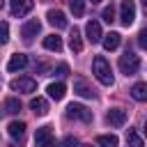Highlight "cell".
Wrapping results in <instances>:
<instances>
[{
  "label": "cell",
  "instance_id": "8",
  "mask_svg": "<svg viewBox=\"0 0 147 147\" xmlns=\"http://www.w3.org/2000/svg\"><path fill=\"white\" fill-rule=\"evenodd\" d=\"M32 0H11V5H9V9H11V16H25V14H30L32 11Z\"/></svg>",
  "mask_w": 147,
  "mask_h": 147
},
{
  "label": "cell",
  "instance_id": "23",
  "mask_svg": "<svg viewBox=\"0 0 147 147\" xmlns=\"http://www.w3.org/2000/svg\"><path fill=\"white\" fill-rule=\"evenodd\" d=\"M5 113H9V115L21 113V101H18V99H7V101H5Z\"/></svg>",
  "mask_w": 147,
  "mask_h": 147
},
{
  "label": "cell",
  "instance_id": "24",
  "mask_svg": "<svg viewBox=\"0 0 147 147\" xmlns=\"http://www.w3.org/2000/svg\"><path fill=\"white\" fill-rule=\"evenodd\" d=\"M69 7H71V11H74V16H83V11H85V2H83V0H71Z\"/></svg>",
  "mask_w": 147,
  "mask_h": 147
},
{
  "label": "cell",
  "instance_id": "7",
  "mask_svg": "<svg viewBox=\"0 0 147 147\" xmlns=\"http://www.w3.org/2000/svg\"><path fill=\"white\" fill-rule=\"evenodd\" d=\"M39 30H41V23H39L37 18H30V21L21 28V37H23L25 41H32V39L39 34Z\"/></svg>",
  "mask_w": 147,
  "mask_h": 147
},
{
  "label": "cell",
  "instance_id": "10",
  "mask_svg": "<svg viewBox=\"0 0 147 147\" xmlns=\"http://www.w3.org/2000/svg\"><path fill=\"white\" fill-rule=\"evenodd\" d=\"M46 18H48V23H51L53 28H57V30L67 28V16H64V11H60V9H51V11L46 14Z\"/></svg>",
  "mask_w": 147,
  "mask_h": 147
},
{
  "label": "cell",
  "instance_id": "31",
  "mask_svg": "<svg viewBox=\"0 0 147 147\" xmlns=\"http://www.w3.org/2000/svg\"><path fill=\"white\" fill-rule=\"evenodd\" d=\"M96 2H101V0H92V5H96Z\"/></svg>",
  "mask_w": 147,
  "mask_h": 147
},
{
  "label": "cell",
  "instance_id": "21",
  "mask_svg": "<svg viewBox=\"0 0 147 147\" xmlns=\"http://www.w3.org/2000/svg\"><path fill=\"white\" fill-rule=\"evenodd\" d=\"M126 142H129V147H145V142H142V138H140V133L136 129L126 131Z\"/></svg>",
  "mask_w": 147,
  "mask_h": 147
},
{
  "label": "cell",
  "instance_id": "15",
  "mask_svg": "<svg viewBox=\"0 0 147 147\" xmlns=\"http://www.w3.org/2000/svg\"><path fill=\"white\" fill-rule=\"evenodd\" d=\"M30 110H32L34 115H39V117H41V115H46V113H48V101H46V99H41V96H34V99L30 101Z\"/></svg>",
  "mask_w": 147,
  "mask_h": 147
},
{
  "label": "cell",
  "instance_id": "22",
  "mask_svg": "<svg viewBox=\"0 0 147 147\" xmlns=\"http://www.w3.org/2000/svg\"><path fill=\"white\" fill-rule=\"evenodd\" d=\"M96 145L99 147H117V136H99L96 138Z\"/></svg>",
  "mask_w": 147,
  "mask_h": 147
},
{
  "label": "cell",
  "instance_id": "17",
  "mask_svg": "<svg viewBox=\"0 0 147 147\" xmlns=\"http://www.w3.org/2000/svg\"><path fill=\"white\" fill-rule=\"evenodd\" d=\"M44 48H46V51H55V53H60V51H62V37H57V34H48V37H44Z\"/></svg>",
  "mask_w": 147,
  "mask_h": 147
},
{
  "label": "cell",
  "instance_id": "6",
  "mask_svg": "<svg viewBox=\"0 0 147 147\" xmlns=\"http://www.w3.org/2000/svg\"><path fill=\"white\" fill-rule=\"evenodd\" d=\"M119 21H122L124 28H129L136 21V5H133V0H122V5H119Z\"/></svg>",
  "mask_w": 147,
  "mask_h": 147
},
{
  "label": "cell",
  "instance_id": "29",
  "mask_svg": "<svg viewBox=\"0 0 147 147\" xmlns=\"http://www.w3.org/2000/svg\"><path fill=\"white\" fill-rule=\"evenodd\" d=\"M67 74H69V67L67 64H60L57 67V76H67Z\"/></svg>",
  "mask_w": 147,
  "mask_h": 147
},
{
  "label": "cell",
  "instance_id": "19",
  "mask_svg": "<svg viewBox=\"0 0 147 147\" xmlns=\"http://www.w3.org/2000/svg\"><path fill=\"white\" fill-rule=\"evenodd\" d=\"M69 48H71L74 53H80V51H83V39H80L78 28H74V30H71V34H69Z\"/></svg>",
  "mask_w": 147,
  "mask_h": 147
},
{
  "label": "cell",
  "instance_id": "32",
  "mask_svg": "<svg viewBox=\"0 0 147 147\" xmlns=\"http://www.w3.org/2000/svg\"><path fill=\"white\" fill-rule=\"evenodd\" d=\"M85 147H92V145H85Z\"/></svg>",
  "mask_w": 147,
  "mask_h": 147
},
{
  "label": "cell",
  "instance_id": "28",
  "mask_svg": "<svg viewBox=\"0 0 147 147\" xmlns=\"http://www.w3.org/2000/svg\"><path fill=\"white\" fill-rule=\"evenodd\" d=\"M138 44H140V48H145V46H147V30H142V32L138 34Z\"/></svg>",
  "mask_w": 147,
  "mask_h": 147
},
{
  "label": "cell",
  "instance_id": "26",
  "mask_svg": "<svg viewBox=\"0 0 147 147\" xmlns=\"http://www.w3.org/2000/svg\"><path fill=\"white\" fill-rule=\"evenodd\" d=\"M7 41H9V25L0 21V44H7Z\"/></svg>",
  "mask_w": 147,
  "mask_h": 147
},
{
  "label": "cell",
  "instance_id": "20",
  "mask_svg": "<svg viewBox=\"0 0 147 147\" xmlns=\"http://www.w3.org/2000/svg\"><path fill=\"white\" fill-rule=\"evenodd\" d=\"M131 96H133L136 101H145V99H147V85H145V83H136V85L131 87Z\"/></svg>",
  "mask_w": 147,
  "mask_h": 147
},
{
  "label": "cell",
  "instance_id": "30",
  "mask_svg": "<svg viewBox=\"0 0 147 147\" xmlns=\"http://www.w3.org/2000/svg\"><path fill=\"white\" fill-rule=\"evenodd\" d=\"M2 7H5V0H0V9H2Z\"/></svg>",
  "mask_w": 147,
  "mask_h": 147
},
{
  "label": "cell",
  "instance_id": "2",
  "mask_svg": "<svg viewBox=\"0 0 147 147\" xmlns=\"http://www.w3.org/2000/svg\"><path fill=\"white\" fill-rule=\"evenodd\" d=\"M119 69H122L124 76H133V74H138V69H140V57H138L136 53L126 51V53L119 57Z\"/></svg>",
  "mask_w": 147,
  "mask_h": 147
},
{
  "label": "cell",
  "instance_id": "9",
  "mask_svg": "<svg viewBox=\"0 0 147 147\" xmlns=\"http://www.w3.org/2000/svg\"><path fill=\"white\" fill-rule=\"evenodd\" d=\"M106 122H108L110 126H124V122H126V110H122V108H110L108 115H106Z\"/></svg>",
  "mask_w": 147,
  "mask_h": 147
},
{
  "label": "cell",
  "instance_id": "4",
  "mask_svg": "<svg viewBox=\"0 0 147 147\" xmlns=\"http://www.w3.org/2000/svg\"><path fill=\"white\" fill-rule=\"evenodd\" d=\"M67 117L78 119V122H92V110H87L83 103H69L67 106Z\"/></svg>",
  "mask_w": 147,
  "mask_h": 147
},
{
  "label": "cell",
  "instance_id": "12",
  "mask_svg": "<svg viewBox=\"0 0 147 147\" xmlns=\"http://www.w3.org/2000/svg\"><path fill=\"white\" fill-rule=\"evenodd\" d=\"M74 92H76V94H80V96H85V99H94V96H96V94H94V90H92L83 78H76V80H74Z\"/></svg>",
  "mask_w": 147,
  "mask_h": 147
},
{
  "label": "cell",
  "instance_id": "25",
  "mask_svg": "<svg viewBox=\"0 0 147 147\" xmlns=\"http://www.w3.org/2000/svg\"><path fill=\"white\" fill-rule=\"evenodd\" d=\"M101 16H103V21H106V23H113V21H115V7H113V5H108V7L101 11Z\"/></svg>",
  "mask_w": 147,
  "mask_h": 147
},
{
  "label": "cell",
  "instance_id": "5",
  "mask_svg": "<svg viewBox=\"0 0 147 147\" xmlns=\"http://www.w3.org/2000/svg\"><path fill=\"white\" fill-rule=\"evenodd\" d=\"M34 145L37 147H55V136L51 126H39L34 133Z\"/></svg>",
  "mask_w": 147,
  "mask_h": 147
},
{
  "label": "cell",
  "instance_id": "18",
  "mask_svg": "<svg viewBox=\"0 0 147 147\" xmlns=\"http://www.w3.org/2000/svg\"><path fill=\"white\" fill-rule=\"evenodd\" d=\"M7 133H9L11 138H18V140H21V138L25 136V122H16V119H14V122H9Z\"/></svg>",
  "mask_w": 147,
  "mask_h": 147
},
{
  "label": "cell",
  "instance_id": "11",
  "mask_svg": "<svg viewBox=\"0 0 147 147\" xmlns=\"http://www.w3.org/2000/svg\"><path fill=\"white\" fill-rule=\"evenodd\" d=\"M85 34H87V39L92 41V44H96V41H101V25H99V21H87V25H85Z\"/></svg>",
  "mask_w": 147,
  "mask_h": 147
},
{
  "label": "cell",
  "instance_id": "3",
  "mask_svg": "<svg viewBox=\"0 0 147 147\" xmlns=\"http://www.w3.org/2000/svg\"><path fill=\"white\" fill-rule=\"evenodd\" d=\"M9 85H11L14 92H23V94H32V92L37 90V80L30 78V76H18V78H14Z\"/></svg>",
  "mask_w": 147,
  "mask_h": 147
},
{
  "label": "cell",
  "instance_id": "1",
  "mask_svg": "<svg viewBox=\"0 0 147 147\" xmlns=\"http://www.w3.org/2000/svg\"><path fill=\"white\" fill-rule=\"evenodd\" d=\"M92 74H94V78L101 83V85H113V69H110V64H108V60L103 57V55H96L94 57V62H92Z\"/></svg>",
  "mask_w": 147,
  "mask_h": 147
},
{
  "label": "cell",
  "instance_id": "14",
  "mask_svg": "<svg viewBox=\"0 0 147 147\" xmlns=\"http://www.w3.org/2000/svg\"><path fill=\"white\" fill-rule=\"evenodd\" d=\"M46 92H48V96H51V99L60 101V99H64V94H67V87H64V83H51V85L46 87Z\"/></svg>",
  "mask_w": 147,
  "mask_h": 147
},
{
  "label": "cell",
  "instance_id": "16",
  "mask_svg": "<svg viewBox=\"0 0 147 147\" xmlns=\"http://www.w3.org/2000/svg\"><path fill=\"white\" fill-rule=\"evenodd\" d=\"M101 41H103V48H106V51H115V48L119 46V41H122V34H119V32H110V34L101 37Z\"/></svg>",
  "mask_w": 147,
  "mask_h": 147
},
{
  "label": "cell",
  "instance_id": "13",
  "mask_svg": "<svg viewBox=\"0 0 147 147\" xmlns=\"http://www.w3.org/2000/svg\"><path fill=\"white\" fill-rule=\"evenodd\" d=\"M25 64H28V55L14 53V55L9 57V62H7V71H18V69H23Z\"/></svg>",
  "mask_w": 147,
  "mask_h": 147
},
{
  "label": "cell",
  "instance_id": "27",
  "mask_svg": "<svg viewBox=\"0 0 147 147\" xmlns=\"http://www.w3.org/2000/svg\"><path fill=\"white\" fill-rule=\"evenodd\" d=\"M60 147H78V140H76L74 136H67V138L60 142Z\"/></svg>",
  "mask_w": 147,
  "mask_h": 147
}]
</instances>
